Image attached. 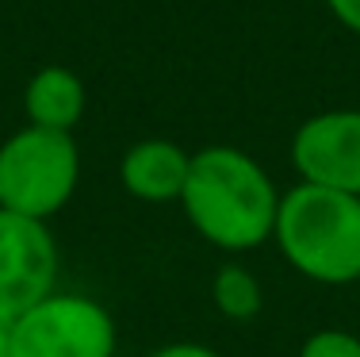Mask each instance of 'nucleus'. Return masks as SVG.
I'll use <instances>...</instances> for the list:
<instances>
[{"mask_svg": "<svg viewBox=\"0 0 360 357\" xmlns=\"http://www.w3.org/2000/svg\"><path fill=\"white\" fill-rule=\"evenodd\" d=\"M280 196L272 173L253 154L230 142L192 150L180 211L188 227L222 253H250L272 242Z\"/></svg>", "mask_w": 360, "mask_h": 357, "instance_id": "f257e3e1", "label": "nucleus"}, {"mask_svg": "<svg viewBox=\"0 0 360 357\" xmlns=\"http://www.w3.org/2000/svg\"><path fill=\"white\" fill-rule=\"evenodd\" d=\"M280 258L303 280L326 288L360 284V200L322 184H291L280 196L276 231Z\"/></svg>", "mask_w": 360, "mask_h": 357, "instance_id": "f03ea898", "label": "nucleus"}, {"mask_svg": "<svg viewBox=\"0 0 360 357\" xmlns=\"http://www.w3.org/2000/svg\"><path fill=\"white\" fill-rule=\"evenodd\" d=\"M81 184V146L65 131L23 123L0 142V208L50 223Z\"/></svg>", "mask_w": 360, "mask_h": 357, "instance_id": "7ed1b4c3", "label": "nucleus"}, {"mask_svg": "<svg viewBox=\"0 0 360 357\" xmlns=\"http://www.w3.org/2000/svg\"><path fill=\"white\" fill-rule=\"evenodd\" d=\"M12 357H115V315L89 292L54 288L35 308L8 322Z\"/></svg>", "mask_w": 360, "mask_h": 357, "instance_id": "20e7f679", "label": "nucleus"}, {"mask_svg": "<svg viewBox=\"0 0 360 357\" xmlns=\"http://www.w3.org/2000/svg\"><path fill=\"white\" fill-rule=\"evenodd\" d=\"M62 250L50 223L0 208V322L20 319L58 288Z\"/></svg>", "mask_w": 360, "mask_h": 357, "instance_id": "39448f33", "label": "nucleus"}, {"mask_svg": "<svg viewBox=\"0 0 360 357\" xmlns=\"http://www.w3.org/2000/svg\"><path fill=\"white\" fill-rule=\"evenodd\" d=\"M288 154L299 181L360 200V108H326L303 119Z\"/></svg>", "mask_w": 360, "mask_h": 357, "instance_id": "423d86ee", "label": "nucleus"}, {"mask_svg": "<svg viewBox=\"0 0 360 357\" xmlns=\"http://www.w3.org/2000/svg\"><path fill=\"white\" fill-rule=\"evenodd\" d=\"M192 154L173 139H139L119 158V184L142 203H176L184 192Z\"/></svg>", "mask_w": 360, "mask_h": 357, "instance_id": "0eeeda50", "label": "nucleus"}, {"mask_svg": "<svg viewBox=\"0 0 360 357\" xmlns=\"http://www.w3.org/2000/svg\"><path fill=\"white\" fill-rule=\"evenodd\" d=\"M84 112H89V89L77 70L54 62L31 73L27 89H23V115L31 127L73 134Z\"/></svg>", "mask_w": 360, "mask_h": 357, "instance_id": "6e6552de", "label": "nucleus"}, {"mask_svg": "<svg viewBox=\"0 0 360 357\" xmlns=\"http://www.w3.org/2000/svg\"><path fill=\"white\" fill-rule=\"evenodd\" d=\"M211 303L222 319L230 322H253L264 308V288L257 273L242 261H226L219 265V273L211 277Z\"/></svg>", "mask_w": 360, "mask_h": 357, "instance_id": "1a4fd4ad", "label": "nucleus"}, {"mask_svg": "<svg viewBox=\"0 0 360 357\" xmlns=\"http://www.w3.org/2000/svg\"><path fill=\"white\" fill-rule=\"evenodd\" d=\"M295 357H360V334L341 327H322L303 338Z\"/></svg>", "mask_w": 360, "mask_h": 357, "instance_id": "9d476101", "label": "nucleus"}, {"mask_svg": "<svg viewBox=\"0 0 360 357\" xmlns=\"http://www.w3.org/2000/svg\"><path fill=\"white\" fill-rule=\"evenodd\" d=\"M322 4H326V12H330L345 31L360 35V0H322Z\"/></svg>", "mask_w": 360, "mask_h": 357, "instance_id": "9b49d317", "label": "nucleus"}, {"mask_svg": "<svg viewBox=\"0 0 360 357\" xmlns=\"http://www.w3.org/2000/svg\"><path fill=\"white\" fill-rule=\"evenodd\" d=\"M150 357H222V353L203 342H169V346H158Z\"/></svg>", "mask_w": 360, "mask_h": 357, "instance_id": "f8f14e48", "label": "nucleus"}, {"mask_svg": "<svg viewBox=\"0 0 360 357\" xmlns=\"http://www.w3.org/2000/svg\"><path fill=\"white\" fill-rule=\"evenodd\" d=\"M0 357H12V350H8V327L0 322Z\"/></svg>", "mask_w": 360, "mask_h": 357, "instance_id": "ddd939ff", "label": "nucleus"}]
</instances>
